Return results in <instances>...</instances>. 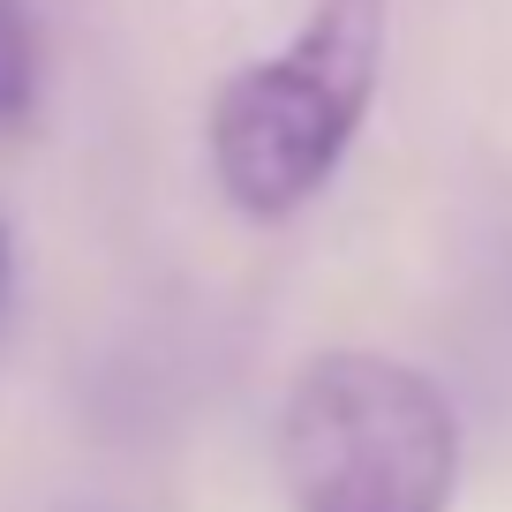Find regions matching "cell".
<instances>
[{"label": "cell", "mask_w": 512, "mask_h": 512, "mask_svg": "<svg viewBox=\"0 0 512 512\" xmlns=\"http://www.w3.org/2000/svg\"><path fill=\"white\" fill-rule=\"evenodd\" d=\"M0 309H8V226H0Z\"/></svg>", "instance_id": "obj_4"}, {"label": "cell", "mask_w": 512, "mask_h": 512, "mask_svg": "<svg viewBox=\"0 0 512 512\" xmlns=\"http://www.w3.org/2000/svg\"><path fill=\"white\" fill-rule=\"evenodd\" d=\"M279 482L294 512H452L460 415L430 369L332 347L287 384Z\"/></svg>", "instance_id": "obj_2"}, {"label": "cell", "mask_w": 512, "mask_h": 512, "mask_svg": "<svg viewBox=\"0 0 512 512\" xmlns=\"http://www.w3.org/2000/svg\"><path fill=\"white\" fill-rule=\"evenodd\" d=\"M38 98V38H31V8L0 0V121H23Z\"/></svg>", "instance_id": "obj_3"}, {"label": "cell", "mask_w": 512, "mask_h": 512, "mask_svg": "<svg viewBox=\"0 0 512 512\" xmlns=\"http://www.w3.org/2000/svg\"><path fill=\"white\" fill-rule=\"evenodd\" d=\"M392 0H309V23L272 53L219 83L204 121L211 174L241 219H294L332 189L354 151L384 68Z\"/></svg>", "instance_id": "obj_1"}]
</instances>
